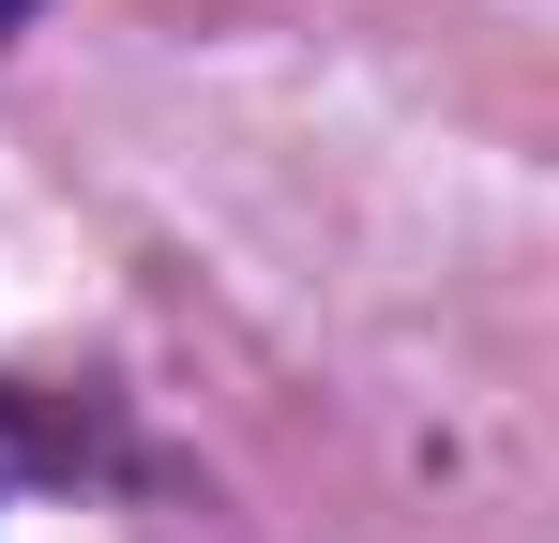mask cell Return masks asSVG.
<instances>
[{
	"label": "cell",
	"instance_id": "obj_1",
	"mask_svg": "<svg viewBox=\"0 0 559 543\" xmlns=\"http://www.w3.org/2000/svg\"><path fill=\"white\" fill-rule=\"evenodd\" d=\"M15 15H31V0H0V31H15Z\"/></svg>",
	"mask_w": 559,
	"mask_h": 543
}]
</instances>
